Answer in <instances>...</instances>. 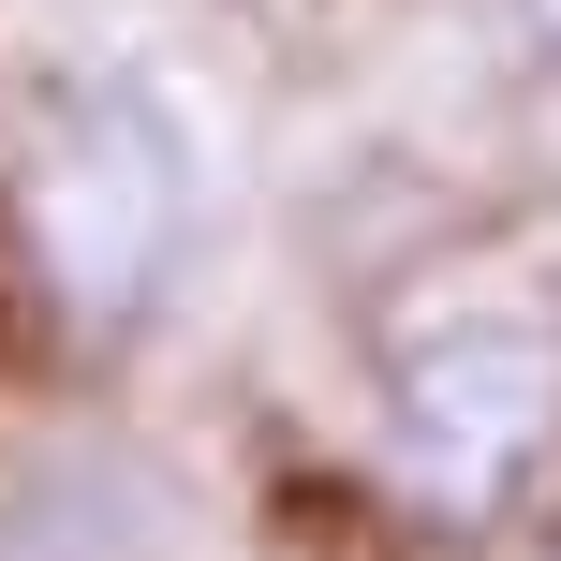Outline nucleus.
I'll list each match as a JSON object with an SVG mask.
<instances>
[{
	"label": "nucleus",
	"mask_w": 561,
	"mask_h": 561,
	"mask_svg": "<svg viewBox=\"0 0 561 561\" xmlns=\"http://www.w3.org/2000/svg\"><path fill=\"white\" fill-rule=\"evenodd\" d=\"M561 444V310L444 296L385 340V458L428 517H503Z\"/></svg>",
	"instance_id": "1"
},
{
	"label": "nucleus",
	"mask_w": 561,
	"mask_h": 561,
	"mask_svg": "<svg viewBox=\"0 0 561 561\" xmlns=\"http://www.w3.org/2000/svg\"><path fill=\"white\" fill-rule=\"evenodd\" d=\"M15 207H30V252H45L59 310H75L89 340H118V325L163 310L207 193H193V134H178L148 89H89V104L30 148V193Z\"/></svg>",
	"instance_id": "2"
}]
</instances>
